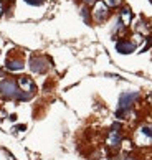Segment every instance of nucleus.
<instances>
[{
  "label": "nucleus",
  "instance_id": "nucleus-1",
  "mask_svg": "<svg viewBox=\"0 0 152 160\" xmlns=\"http://www.w3.org/2000/svg\"><path fill=\"white\" fill-rule=\"evenodd\" d=\"M136 99H137V92H124V94H121V98H119V111H118V116L126 114V112L129 111L131 104H132Z\"/></svg>",
  "mask_w": 152,
  "mask_h": 160
},
{
  "label": "nucleus",
  "instance_id": "nucleus-2",
  "mask_svg": "<svg viewBox=\"0 0 152 160\" xmlns=\"http://www.w3.org/2000/svg\"><path fill=\"white\" fill-rule=\"evenodd\" d=\"M136 142L139 145H147L152 142V127L144 126L136 132Z\"/></svg>",
  "mask_w": 152,
  "mask_h": 160
},
{
  "label": "nucleus",
  "instance_id": "nucleus-3",
  "mask_svg": "<svg viewBox=\"0 0 152 160\" xmlns=\"http://www.w3.org/2000/svg\"><path fill=\"white\" fill-rule=\"evenodd\" d=\"M0 92L7 98H17L18 96V91H17V86L13 81H2L0 82Z\"/></svg>",
  "mask_w": 152,
  "mask_h": 160
},
{
  "label": "nucleus",
  "instance_id": "nucleus-4",
  "mask_svg": "<svg viewBox=\"0 0 152 160\" xmlns=\"http://www.w3.org/2000/svg\"><path fill=\"white\" fill-rule=\"evenodd\" d=\"M93 17H94L96 22L106 20V17H108V5L104 2H98L94 5V8H93Z\"/></svg>",
  "mask_w": 152,
  "mask_h": 160
},
{
  "label": "nucleus",
  "instance_id": "nucleus-5",
  "mask_svg": "<svg viewBox=\"0 0 152 160\" xmlns=\"http://www.w3.org/2000/svg\"><path fill=\"white\" fill-rule=\"evenodd\" d=\"M106 144H108L109 147H118V145L121 144V134H119V130H118V126H114L113 130L109 132Z\"/></svg>",
  "mask_w": 152,
  "mask_h": 160
},
{
  "label": "nucleus",
  "instance_id": "nucleus-6",
  "mask_svg": "<svg viewBox=\"0 0 152 160\" xmlns=\"http://www.w3.org/2000/svg\"><path fill=\"white\" fill-rule=\"evenodd\" d=\"M30 68H32V71H35V73H43V71H46V68H48V64H46V61L42 60V58H32L30 60Z\"/></svg>",
  "mask_w": 152,
  "mask_h": 160
},
{
  "label": "nucleus",
  "instance_id": "nucleus-7",
  "mask_svg": "<svg viewBox=\"0 0 152 160\" xmlns=\"http://www.w3.org/2000/svg\"><path fill=\"white\" fill-rule=\"evenodd\" d=\"M18 86H20V89H22L23 92H28V94H30V92L33 91V82H32L30 78H27V76H22V78L18 79Z\"/></svg>",
  "mask_w": 152,
  "mask_h": 160
},
{
  "label": "nucleus",
  "instance_id": "nucleus-8",
  "mask_svg": "<svg viewBox=\"0 0 152 160\" xmlns=\"http://www.w3.org/2000/svg\"><path fill=\"white\" fill-rule=\"evenodd\" d=\"M116 48H118V51H121V53H131V51H134V48H136V45L132 43H127V41H119L118 45H116Z\"/></svg>",
  "mask_w": 152,
  "mask_h": 160
},
{
  "label": "nucleus",
  "instance_id": "nucleus-9",
  "mask_svg": "<svg viewBox=\"0 0 152 160\" xmlns=\"http://www.w3.org/2000/svg\"><path fill=\"white\" fill-rule=\"evenodd\" d=\"M131 18H132V13H131L129 8H124V10L121 12V23H122V27H127V25H129Z\"/></svg>",
  "mask_w": 152,
  "mask_h": 160
},
{
  "label": "nucleus",
  "instance_id": "nucleus-10",
  "mask_svg": "<svg viewBox=\"0 0 152 160\" xmlns=\"http://www.w3.org/2000/svg\"><path fill=\"white\" fill-rule=\"evenodd\" d=\"M7 68L10 71H20V69H23V64H22V61H8Z\"/></svg>",
  "mask_w": 152,
  "mask_h": 160
},
{
  "label": "nucleus",
  "instance_id": "nucleus-11",
  "mask_svg": "<svg viewBox=\"0 0 152 160\" xmlns=\"http://www.w3.org/2000/svg\"><path fill=\"white\" fill-rule=\"evenodd\" d=\"M104 3H106L108 7H116V5L121 3V0H104Z\"/></svg>",
  "mask_w": 152,
  "mask_h": 160
},
{
  "label": "nucleus",
  "instance_id": "nucleus-12",
  "mask_svg": "<svg viewBox=\"0 0 152 160\" xmlns=\"http://www.w3.org/2000/svg\"><path fill=\"white\" fill-rule=\"evenodd\" d=\"M132 43H134V45H141V43H142V37H141L139 33H137V35H134V40H132Z\"/></svg>",
  "mask_w": 152,
  "mask_h": 160
},
{
  "label": "nucleus",
  "instance_id": "nucleus-13",
  "mask_svg": "<svg viewBox=\"0 0 152 160\" xmlns=\"http://www.w3.org/2000/svg\"><path fill=\"white\" fill-rule=\"evenodd\" d=\"M25 2H28V3H33V5H40L43 2V0H25Z\"/></svg>",
  "mask_w": 152,
  "mask_h": 160
},
{
  "label": "nucleus",
  "instance_id": "nucleus-14",
  "mask_svg": "<svg viewBox=\"0 0 152 160\" xmlns=\"http://www.w3.org/2000/svg\"><path fill=\"white\" fill-rule=\"evenodd\" d=\"M2 12H3V3H2V0H0V15H2Z\"/></svg>",
  "mask_w": 152,
  "mask_h": 160
},
{
  "label": "nucleus",
  "instance_id": "nucleus-15",
  "mask_svg": "<svg viewBox=\"0 0 152 160\" xmlns=\"http://www.w3.org/2000/svg\"><path fill=\"white\" fill-rule=\"evenodd\" d=\"M126 160H134L132 157H126Z\"/></svg>",
  "mask_w": 152,
  "mask_h": 160
},
{
  "label": "nucleus",
  "instance_id": "nucleus-16",
  "mask_svg": "<svg viewBox=\"0 0 152 160\" xmlns=\"http://www.w3.org/2000/svg\"><path fill=\"white\" fill-rule=\"evenodd\" d=\"M86 2H88V3H91V2H94V0H86Z\"/></svg>",
  "mask_w": 152,
  "mask_h": 160
}]
</instances>
